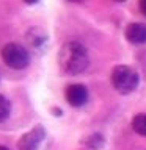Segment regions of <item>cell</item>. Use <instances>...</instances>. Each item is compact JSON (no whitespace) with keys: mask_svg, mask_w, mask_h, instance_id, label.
I'll list each match as a JSON object with an SVG mask.
<instances>
[{"mask_svg":"<svg viewBox=\"0 0 146 150\" xmlns=\"http://www.w3.org/2000/svg\"><path fill=\"white\" fill-rule=\"evenodd\" d=\"M60 69L68 75H79L87 70L89 64L88 50L80 42L71 41L63 44L58 53Z\"/></svg>","mask_w":146,"mask_h":150,"instance_id":"obj_1","label":"cell"},{"mask_svg":"<svg viewBox=\"0 0 146 150\" xmlns=\"http://www.w3.org/2000/svg\"><path fill=\"white\" fill-rule=\"evenodd\" d=\"M110 81L116 92L122 94V96H129V94H132L138 88L140 75L130 66L120 64L116 67H113L112 75H110Z\"/></svg>","mask_w":146,"mask_h":150,"instance_id":"obj_2","label":"cell"},{"mask_svg":"<svg viewBox=\"0 0 146 150\" xmlns=\"http://www.w3.org/2000/svg\"><path fill=\"white\" fill-rule=\"evenodd\" d=\"M2 59L5 64L13 69H24L30 63V53L25 47H22L17 42L5 44L2 49Z\"/></svg>","mask_w":146,"mask_h":150,"instance_id":"obj_3","label":"cell"},{"mask_svg":"<svg viewBox=\"0 0 146 150\" xmlns=\"http://www.w3.org/2000/svg\"><path fill=\"white\" fill-rule=\"evenodd\" d=\"M46 141V130L42 125H36L35 128L27 131L25 134L21 136L17 142L19 150H41L42 144Z\"/></svg>","mask_w":146,"mask_h":150,"instance_id":"obj_4","label":"cell"},{"mask_svg":"<svg viewBox=\"0 0 146 150\" xmlns=\"http://www.w3.org/2000/svg\"><path fill=\"white\" fill-rule=\"evenodd\" d=\"M64 97H66V102L71 106H74V108L83 106L88 102V89L82 83L69 84L64 91Z\"/></svg>","mask_w":146,"mask_h":150,"instance_id":"obj_5","label":"cell"},{"mask_svg":"<svg viewBox=\"0 0 146 150\" xmlns=\"http://www.w3.org/2000/svg\"><path fill=\"white\" fill-rule=\"evenodd\" d=\"M124 36L130 44H135V45L145 44L146 42V23H141V22L129 23L126 27Z\"/></svg>","mask_w":146,"mask_h":150,"instance_id":"obj_6","label":"cell"},{"mask_svg":"<svg viewBox=\"0 0 146 150\" xmlns=\"http://www.w3.org/2000/svg\"><path fill=\"white\" fill-rule=\"evenodd\" d=\"M83 144L91 150H101L104 145H105V138H104L101 133H93V134H89L85 138Z\"/></svg>","mask_w":146,"mask_h":150,"instance_id":"obj_7","label":"cell"},{"mask_svg":"<svg viewBox=\"0 0 146 150\" xmlns=\"http://www.w3.org/2000/svg\"><path fill=\"white\" fill-rule=\"evenodd\" d=\"M132 130L140 136H146V114H137L132 119Z\"/></svg>","mask_w":146,"mask_h":150,"instance_id":"obj_8","label":"cell"},{"mask_svg":"<svg viewBox=\"0 0 146 150\" xmlns=\"http://www.w3.org/2000/svg\"><path fill=\"white\" fill-rule=\"evenodd\" d=\"M9 112H11V105H9V100L5 96L0 94V122H5L8 119Z\"/></svg>","mask_w":146,"mask_h":150,"instance_id":"obj_9","label":"cell"},{"mask_svg":"<svg viewBox=\"0 0 146 150\" xmlns=\"http://www.w3.org/2000/svg\"><path fill=\"white\" fill-rule=\"evenodd\" d=\"M138 8H140V11L143 13V16H146V0H141L138 3Z\"/></svg>","mask_w":146,"mask_h":150,"instance_id":"obj_10","label":"cell"},{"mask_svg":"<svg viewBox=\"0 0 146 150\" xmlns=\"http://www.w3.org/2000/svg\"><path fill=\"white\" fill-rule=\"evenodd\" d=\"M0 150H9V149H6L5 145H0Z\"/></svg>","mask_w":146,"mask_h":150,"instance_id":"obj_11","label":"cell"}]
</instances>
